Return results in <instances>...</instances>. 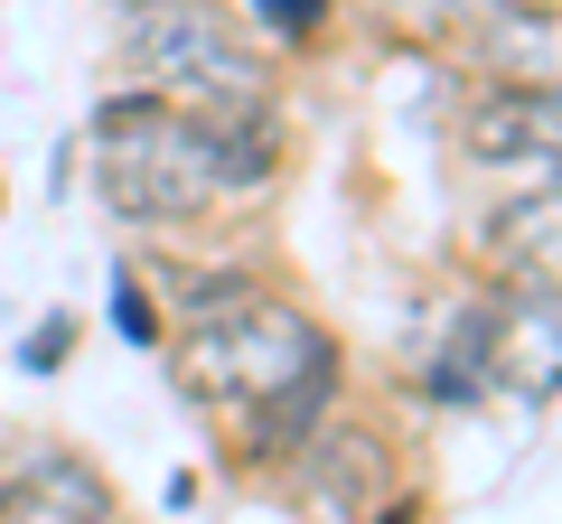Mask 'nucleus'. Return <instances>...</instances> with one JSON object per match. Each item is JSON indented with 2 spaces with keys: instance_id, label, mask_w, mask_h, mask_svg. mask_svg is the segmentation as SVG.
I'll return each mask as SVG.
<instances>
[{
  "instance_id": "11",
  "label": "nucleus",
  "mask_w": 562,
  "mask_h": 524,
  "mask_svg": "<svg viewBox=\"0 0 562 524\" xmlns=\"http://www.w3.org/2000/svg\"><path fill=\"white\" fill-rule=\"evenodd\" d=\"M375 20L413 29V38H441V29H469V0H366Z\"/></svg>"
},
{
  "instance_id": "9",
  "label": "nucleus",
  "mask_w": 562,
  "mask_h": 524,
  "mask_svg": "<svg viewBox=\"0 0 562 524\" xmlns=\"http://www.w3.org/2000/svg\"><path fill=\"white\" fill-rule=\"evenodd\" d=\"M338 394H347V356H319L310 375H291L281 394H262L235 422V459L244 468H291L328 422H338Z\"/></svg>"
},
{
  "instance_id": "10",
  "label": "nucleus",
  "mask_w": 562,
  "mask_h": 524,
  "mask_svg": "<svg viewBox=\"0 0 562 524\" xmlns=\"http://www.w3.org/2000/svg\"><path fill=\"white\" fill-rule=\"evenodd\" d=\"M235 10H244V29H254L262 47H319L347 0H235Z\"/></svg>"
},
{
  "instance_id": "8",
  "label": "nucleus",
  "mask_w": 562,
  "mask_h": 524,
  "mask_svg": "<svg viewBox=\"0 0 562 524\" xmlns=\"http://www.w3.org/2000/svg\"><path fill=\"white\" fill-rule=\"evenodd\" d=\"M479 262H487V282H506V291H543V300H562V169L535 179V187H516L506 206H487Z\"/></svg>"
},
{
  "instance_id": "13",
  "label": "nucleus",
  "mask_w": 562,
  "mask_h": 524,
  "mask_svg": "<svg viewBox=\"0 0 562 524\" xmlns=\"http://www.w3.org/2000/svg\"><path fill=\"white\" fill-rule=\"evenodd\" d=\"M66 346H76V328H66V319H47V328H29V346H20V356H29V375H47V365H66Z\"/></svg>"
},
{
  "instance_id": "6",
  "label": "nucleus",
  "mask_w": 562,
  "mask_h": 524,
  "mask_svg": "<svg viewBox=\"0 0 562 524\" xmlns=\"http://www.w3.org/2000/svg\"><path fill=\"white\" fill-rule=\"evenodd\" d=\"M301 524H375L384 505L403 497V468H394V441L375 422H328L301 459L281 468Z\"/></svg>"
},
{
  "instance_id": "1",
  "label": "nucleus",
  "mask_w": 562,
  "mask_h": 524,
  "mask_svg": "<svg viewBox=\"0 0 562 524\" xmlns=\"http://www.w3.org/2000/svg\"><path fill=\"white\" fill-rule=\"evenodd\" d=\"M281 179V122L262 113H188V103L122 84L94 113V187L122 225H188Z\"/></svg>"
},
{
  "instance_id": "7",
  "label": "nucleus",
  "mask_w": 562,
  "mask_h": 524,
  "mask_svg": "<svg viewBox=\"0 0 562 524\" xmlns=\"http://www.w3.org/2000/svg\"><path fill=\"white\" fill-rule=\"evenodd\" d=\"M0 524H122L113 478L66 441H29L0 468Z\"/></svg>"
},
{
  "instance_id": "5",
  "label": "nucleus",
  "mask_w": 562,
  "mask_h": 524,
  "mask_svg": "<svg viewBox=\"0 0 562 524\" xmlns=\"http://www.w3.org/2000/svg\"><path fill=\"white\" fill-rule=\"evenodd\" d=\"M460 160L469 169H535L553 179L562 169V76H487L460 94Z\"/></svg>"
},
{
  "instance_id": "4",
  "label": "nucleus",
  "mask_w": 562,
  "mask_h": 524,
  "mask_svg": "<svg viewBox=\"0 0 562 524\" xmlns=\"http://www.w3.org/2000/svg\"><path fill=\"white\" fill-rule=\"evenodd\" d=\"M431 403H487V394H516V403H553L562 394V300L543 291H479V300L450 319V346L431 356Z\"/></svg>"
},
{
  "instance_id": "3",
  "label": "nucleus",
  "mask_w": 562,
  "mask_h": 524,
  "mask_svg": "<svg viewBox=\"0 0 562 524\" xmlns=\"http://www.w3.org/2000/svg\"><path fill=\"white\" fill-rule=\"evenodd\" d=\"M319 356H338V338H328L301 300H281V291L262 282V291H244L235 309H216V319H188L179 346H169V375H179V394L206 422L235 431L262 394H281V384L310 375Z\"/></svg>"
},
{
  "instance_id": "2",
  "label": "nucleus",
  "mask_w": 562,
  "mask_h": 524,
  "mask_svg": "<svg viewBox=\"0 0 562 524\" xmlns=\"http://www.w3.org/2000/svg\"><path fill=\"white\" fill-rule=\"evenodd\" d=\"M113 47L132 84L188 103V113H262L272 103V47L225 0H122Z\"/></svg>"
},
{
  "instance_id": "12",
  "label": "nucleus",
  "mask_w": 562,
  "mask_h": 524,
  "mask_svg": "<svg viewBox=\"0 0 562 524\" xmlns=\"http://www.w3.org/2000/svg\"><path fill=\"white\" fill-rule=\"evenodd\" d=\"M113 328L132 346H160V309H150V291H140L132 272H113Z\"/></svg>"
}]
</instances>
